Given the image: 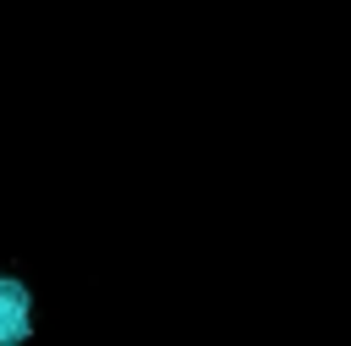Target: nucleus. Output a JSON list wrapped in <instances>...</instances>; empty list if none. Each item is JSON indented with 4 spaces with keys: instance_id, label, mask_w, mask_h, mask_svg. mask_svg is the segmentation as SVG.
Instances as JSON below:
<instances>
[{
    "instance_id": "nucleus-1",
    "label": "nucleus",
    "mask_w": 351,
    "mask_h": 346,
    "mask_svg": "<svg viewBox=\"0 0 351 346\" xmlns=\"http://www.w3.org/2000/svg\"><path fill=\"white\" fill-rule=\"evenodd\" d=\"M33 335V291L16 275H0V346H22Z\"/></svg>"
}]
</instances>
